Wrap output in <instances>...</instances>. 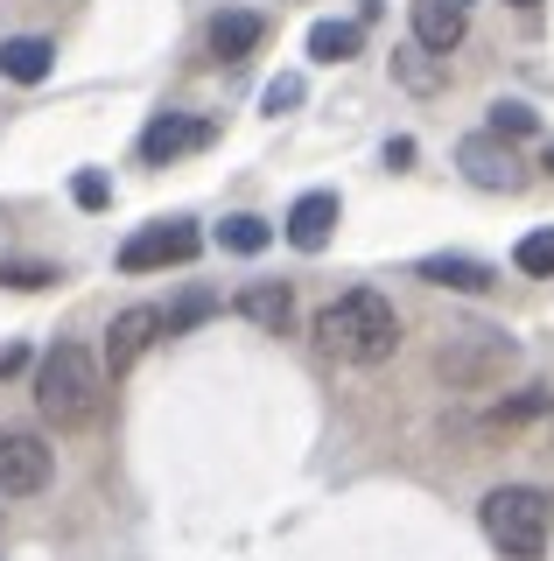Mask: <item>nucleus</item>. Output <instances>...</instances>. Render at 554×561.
I'll use <instances>...</instances> for the list:
<instances>
[{"label":"nucleus","instance_id":"1","mask_svg":"<svg viewBox=\"0 0 554 561\" xmlns=\"http://www.w3.org/2000/svg\"><path fill=\"white\" fill-rule=\"evenodd\" d=\"M99 408H106V365H99V351H84V344L43 351V365H36V414L49 421V428L78 435V428L99 421Z\"/></svg>","mask_w":554,"mask_h":561},{"label":"nucleus","instance_id":"2","mask_svg":"<svg viewBox=\"0 0 554 561\" xmlns=\"http://www.w3.org/2000/svg\"><path fill=\"white\" fill-rule=\"evenodd\" d=\"M316 344L344 365H386L401 351V309L379 288H351L331 309H316Z\"/></svg>","mask_w":554,"mask_h":561},{"label":"nucleus","instance_id":"3","mask_svg":"<svg viewBox=\"0 0 554 561\" xmlns=\"http://www.w3.org/2000/svg\"><path fill=\"white\" fill-rule=\"evenodd\" d=\"M477 519H484V534H492L498 554L541 561L547 554V534H554V499H547V491H533V484H498V491H484Z\"/></svg>","mask_w":554,"mask_h":561},{"label":"nucleus","instance_id":"4","mask_svg":"<svg viewBox=\"0 0 554 561\" xmlns=\"http://www.w3.org/2000/svg\"><path fill=\"white\" fill-rule=\"evenodd\" d=\"M512 365H519V344L506 337V330H484V323L449 330L442 351H436V373L449 386H498Z\"/></svg>","mask_w":554,"mask_h":561},{"label":"nucleus","instance_id":"5","mask_svg":"<svg viewBox=\"0 0 554 561\" xmlns=\"http://www.w3.org/2000/svg\"><path fill=\"white\" fill-rule=\"evenodd\" d=\"M204 253V232L189 218H162V225H141L127 245H119V274H154V267H189Z\"/></svg>","mask_w":554,"mask_h":561},{"label":"nucleus","instance_id":"6","mask_svg":"<svg viewBox=\"0 0 554 561\" xmlns=\"http://www.w3.org/2000/svg\"><path fill=\"white\" fill-rule=\"evenodd\" d=\"M49 470H57V456H49L43 435H28V428L0 435V491H8V499H36L49 484Z\"/></svg>","mask_w":554,"mask_h":561},{"label":"nucleus","instance_id":"7","mask_svg":"<svg viewBox=\"0 0 554 561\" xmlns=\"http://www.w3.org/2000/svg\"><path fill=\"white\" fill-rule=\"evenodd\" d=\"M154 337H162V309H148V302L119 309V316H113V330H106V351H99V365H106V379L134 373V365L148 358V344H154Z\"/></svg>","mask_w":554,"mask_h":561},{"label":"nucleus","instance_id":"8","mask_svg":"<svg viewBox=\"0 0 554 561\" xmlns=\"http://www.w3.org/2000/svg\"><path fill=\"white\" fill-rule=\"evenodd\" d=\"M211 119H197V113H154L148 127H141V162H176V154H197V148H211Z\"/></svg>","mask_w":554,"mask_h":561},{"label":"nucleus","instance_id":"9","mask_svg":"<svg viewBox=\"0 0 554 561\" xmlns=\"http://www.w3.org/2000/svg\"><path fill=\"white\" fill-rule=\"evenodd\" d=\"M337 218H344V204H337V190H309V197H296V210H288V245L296 253H323L337 232Z\"/></svg>","mask_w":554,"mask_h":561},{"label":"nucleus","instance_id":"10","mask_svg":"<svg viewBox=\"0 0 554 561\" xmlns=\"http://www.w3.org/2000/svg\"><path fill=\"white\" fill-rule=\"evenodd\" d=\"M463 28H471L463 0H414V49H428V57H449V49L463 43Z\"/></svg>","mask_w":554,"mask_h":561},{"label":"nucleus","instance_id":"11","mask_svg":"<svg viewBox=\"0 0 554 561\" xmlns=\"http://www.w3.org/2000/svg\"><path fill=\"white\" fill-rule=\"evenodd\" d=\"M457 162L477 190H519V162H512V148H498V134H471L457 148Z\"/></svg>","mask_w":554,"mask_h":561},{"label":"nucleus","instance_id":"12","mask_svg":"<svg viewBox=\"0 0 554 561\" xmlns=\"http://www.w3.org/2000/svg\"><path fill=\"white\" fill-rule=\"evenodd\" d=\"M57 70V43L49 35H8L0 43V78L8 84H43Z\"/></svg>","mask_w":554,"mask_h":561},{"label":"nucleus","instance_id":"13","mask_svg":"<svg viewBox=\"0 0 554 561\" xmlns=\"http://www.w3.org/2000/svg\"><path fill=\"white\" fill-rule=\"evenodd\" d=\"M414 274H422L428 288H457V295H484V288L498 280V274L484 267V260H471V253H428Z\"/></svg>","mask_w":554,"mask_h":561},{"label":"nucleus","instance_id":"14","mask_svg":"<svg viewBox=\"0 0 554 561\" xmlns=\"http://www.w3.org/2000/svg\"><path fill=\"white\" fill-rule=\"evenodd\" d=\"M259 43H267V22H259L253 8H232V14H218V22H211V57H224V64L253 57Z\"/></svg>","mask_w":554,"mask_h":561},{"label":"nucleus","instance_id":"15","mask_svg":"<svg viewBox=\"0 0 554 561\" xmlns=\"http://www.w3.org/2000/svg\"><path fill=\"white\" fill-rule=\"evenodd\" d=\"M246 323H259V330H274L281 337L288 330V316H296V295L281 288V280H253V288H239V302H232Z\"/></svg>","mask_w":554,"mask_h":561},{"label":"nucleus","instance_id":"16","mask_svg":"<svg viewBox=\"0 0 554 561\" xmlns=\"http://www.w3.org/2000/svg\"><path fill=\"white\" fill-rule=\"evenodd\" d=\"M358 43H366V28H358V22H316V28H309V57H316V64L358 57Z\"/></svg>","mask_w":554,"mask_h":561},{"label":"nucleus","instance_id":"17","mask_svg":"<svg viewBox=\"0 0 554 561\" xmlns=\"http://www.w3.org/2000/svg\"><path fill=\"white\" fill-rule=\"evenodd\" d=\"M218 245H224V253H267V245H274V225L239 210V218H224V225H218Z\"/></svg>","mask_w":554,"mask_h":561},{"label":"nucleus","instance_id":"18","mask_svg":"<svg viewBox=\"0 0 554 561\" xmlns=\"http://www.w3.org/2000/svg\"><path fill=\"white\" fill-rule=\"evenodd\" d=\"M484 134H498V140H527V134H541V119H533V105L498 99V105H492V119H484Z\"/></svg>","mask_w":554,"mask_h":561},{"label":"nucleus","instance_id":"19","mask_svg":"<svg viewBox=\"0 0 554 561\" xmlns=\"http://www.w3.org/2000/svg\"><path fill=\"white\" fill-rule=\"evenodd\" d=\"M49 280H64L49 260H0V288H22V295H36L49 288Z\"/></svg>","mask_w":554,"mask_h":561},{"label":"nucleus","instance_id":"20","mask_svg":"<svg viewBox=\"0 0 554 561\" xmlns=\"http://www.w3.org/2000/svg\"><path fill=\"white\" fill-rule=\"evenodd\" d=\"M512 267L519 274H554V232H527L512 245Z\"/></svg>","mask_w":554,"mask_h":561},{"label":"nucleus","instance_id":"21","mask_svg":"<svg viewBox=\"0 0 554 561\" xmlns=\"http://www.w3.org/2000/svg\"><path fill=\"white\" fill-rule=\"evenodd\" d=\"M554 400L541 393V386H533V393H519V400H498L492 408V428H512V421H533V414H547Z\"/></svg>","mask_w":554,"mask_h":561},{"label":"nucleus","instance_id":"22","mask_svg":"<svg viewBox=\"0 0 554 561\" xmlns=\"http://www.w3.org/2000/svg\"><path fill=\"white\" fill-rule=\"evenodd\" d=\"M302 92H309V84L296 78V70H288V78H274L267 92H259V113H274V119H281V113H296V105H302Z\"/></svg>","mask_w":554,"mask_h":561},{"label":"nucleus","instance_id":"23","mask_svg":"<svg viewBox=\"0 0 554 561\" xmlns=\"http://www.w3.org/2000/svg\"><path fill=\"white\" fill-rule=\"evenodd\" d=\"M211 309H218L211 295H183V302H176V309L162 316V330H169V337H176V330H189V323H204V316H211Z\"/></svg>","mask_w":554,"mask_h":561},{"label":"nucleus","instance_id":"24","mask_svg":"<svg viewBox=\"0 0 554 561\" xmlns=\"http://www.w3.org/2000/svg\"><path fill=\"white\" fill-rule=\"evenodd\" d=\"M71 197H78L84 210H106V204H113V183H106V175H99V169H78V183H71Z\"/></svg>","mask_w":554,"mask_h":561},{"label":"nucleus","instance_id":"25","mask_svg":"<svg viewBox=\"0 0 554 561\" xmlns=\"http://www.w3.org/2000/svg\"><path fill=\"white\" fill-rule=\"evenodd\" d=\"M393 70H401V84H414V92H436L442 84V70L422 64V57H393Z\"/></svg>","mask_w":554,"mask_h":561},{"label":"nucleus","instance_id":"26","mask_svg":"<svg viewBox=\"0 0 554 561\" xmlns=\"http://www.w3.org/2000/svg\"><path fill=\"white\" fill-rule=\"evenodd\" d=\"M22 365H28V351H22V344H8V351H0V379H14Z\"/></svg>","mask_w":554,"mask_h":561},{"label":"nucleus","instance_id":"27","mask_svg":"<svg viewBox=\"0 0 554 561\" xmlns=\"http://www.w3.org/2000/svg\"><path fill=\"white\" fill-rule=\"evenodd\" d=\"M414 162V140H386V169H407Z\"/></svg>","mask_w":554,"mask_h":561},{"label":"nucleus","instance_id":"28","mask_svg":"<svg viewBox=\"0 0 554 561\" xmlns=\"http://www.w3.org/2000/svg\"><path fill=\"white\" fill-rule=\"evenodd\" d=\"M506 8H541V0H506Z\"/></svg>","mask_w":554,"mask_h":561},{"label":"nucleus","instance_id":"29","mask_svg":"<svg viewBox=\"0 0 554 561\" xmlns=\"http://www.w3.org/2000/svg\"><path fill=\"white\" fill-rule=\"evenodd\" d=\"M547 175H554V148H547Z\"/></svg>","mask_w":554,"mask_h":561}]
</instances>
